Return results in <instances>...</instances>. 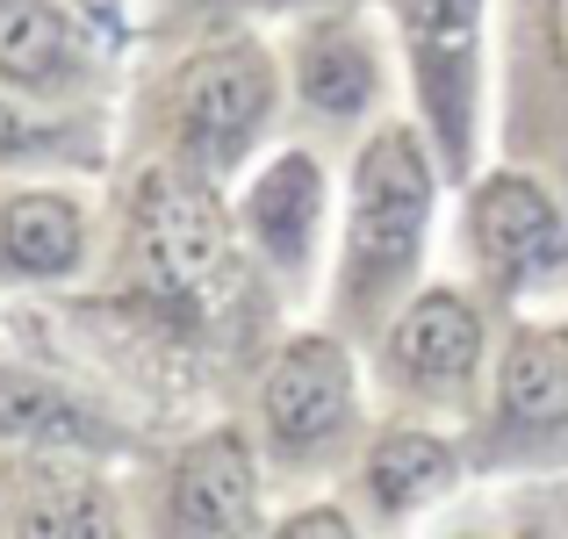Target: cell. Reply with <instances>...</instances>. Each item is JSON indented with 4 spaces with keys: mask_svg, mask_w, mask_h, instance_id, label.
Masks as SVG:
<instances>
[{
    "mask_svg": "<svg viewBox=\"0 0 568 539\" xmlns=\"http://www.w3.org/2000/svg\"><path fill=\"white\" fill-rule=\"evenodd\" d=\"M173 144L194 173H223L252 152V138L274 115V65H266L260 43H209L181 65L173 80Z\"/></svg>",
    "mask_w": 568,
    "mask_h": 539,
    "instance_id": "cell-3",
    "label": "cell"
},
{
    "mask_svg": "<svg viewBox=\"0 0 568 539\" xmlns=\"http://www.w3.org/2000/svg\"><path fill=\"white\" fill-rule=\"evenodd\" d=\"M260 425H266V454L281 468L295 475L324 468L353 431V353L317 332L288 338L260 382Z\"/></svg>",
    "mask_w": 568,
    "mask_h": 539,
    "instance_id": "cell-4",
    "label": "cell"
},
{
    "mask_svg": "<svg viewBox=\"0 0 568 539\" xmlns=\"http://www.w3.org/2000/svg\"><path fill=\"white\" fill-rule=\"evenodd\" d=\"M540 29H547V51H555V65L568 72V0H540Z\"/></svg>",
    "mask_w": 568,
    "mask_h": 539,
    "instance_id": "cell-18",
    "label": "cell"
},
{
    "mask_svg": "<svg viewBox=\"0 0 568 539\" xmlns=\"http://www.w3.org/2000/svg\"><path fill=\"white\" fill-rule=\"evenodd\" d=\"M396 29L410 43L417 101H425L439 152L468 159V115H475V29H483V0H388Z\"/></svg>",
    "mask_w": 568,
    "mask_h": 539,
    "instance_id": "cell-8",
    "label": "cell"
},
{
    "mask_svg": "<svg viewBox=\"0 0 568 539\" xmlns=\"http://www.w3.org/2000/svg\"><path fill=\"white\" fill-rule=\"evenodd\" d=\"M0 439L43 446V454H94V446H109L115 431L101 425L80 396H65L58 382L0 367Z\"/></svg>",
    "mask_w": 568,
    "mask_h": 539,
    "instance_id": "cell-14",
    "label": "cell"
},
{
    "mask_svg": "<svg viewBox=\"0 0 568 539\" xmlns=\"http://www.w3.org/2000/svg\"><path fill=\"white\" fill-rule=\"evenodd\" d=\"M22 539H123V511H115L109 489H101L87 468H72V454H65V460H51V468L29 475Z\"/></svg>",
    "mask_w": 568,
    "mask_h": 539,
    "instance_id": "cell-16",
    "label": "cell"
},
{
    "mask_svg": "<svg viewBox=\"0 0 568 539\" xmlns=\"http://www.w3.org/2000/svg\"><path fill=\"white\" fill-rule=\"evenodd\" d=\"M568 454V332L518 324L489 388V460H561Z\"/></svg>",
    "mask_w": 568,
    "mask_h": 539,
    "instance_id": "cell-5",
    "label": "cell"
},
{
    "mask_svg": "<svg viewBox=\"0 0 568 539\" xmlns=\"http://www.w3.org/2000/svg\"><path fill=\"white\" fill-rule=\"evenodd\" d=\"M245 237L281 266V274H303V260L317 252L324 231V173L310 152H281L266 159V173L245 187V209H237Z\"/></svg>",
    "mask_w": 568,
    "mask_h": 539,
    "instance_id": "cell-10",
    "label": "cell"
},
{
    "mask_svg": "<svg viewBox=\"0 0 568 539\" xmlns=\"http://www.w3.org/2000/svg\"><path fill=\"white\" fill-rule=\"evenodd\" d=\"M266 539H361V532H353V518L338 504H310V511H288Z\"/></svg>",
    "mask_w": 568,
    "mask_h": 539,
    "instance_id": "cell-17",
    "label": "cell"
},
{
    "mask_svg": "<svg viewBox=\"0 0 568 539\" xmlns=\"http://www.w3.org/2000/svg\"><path fill=\"white\" fill-rule=\"evenodd\" d=\"M483 374V309L460 288H425L382 332V382L417 403H454Z\"/></svg>",
    "mask_w": 568,
    "mask_h": 539,
    "instance_id": "cell-6",
    "label": "cell"
},
{
    "mask_svg": "<svg viewBox=\"0 0 568 539\" xmlns=\"http://www.w3.org/2000/svg\"><path fill=\"white\" fill-rule=\"evenodd\" d=\"M375 87H382V65H375V51H367V37L353 22H324L295 43V94H303L310 115L353 123V115L375 101Z\"/></svg>",
    "mask_w": 568,
    "mask_h": 539,
    "instance_id": "cell-13",
    "label": "cell"
},
{
    "mask_svg": "<svg viewBox=\"0 0 568 539\" xmlns=\"http://www.w3.org/2000/svg\"><path fill=\"white\" fill-rule=\"evenodd\" d=\"M87 65V43L58 0H0V80L65 87Z\"/></svg>",
    "mask_w": 568,
    "mask_h": 539,
    "instance_id": "cell-15",
    "label": "cell"
},
{
    "mask_svg": "<svg viewBox=\"0 0 568 539\" xmlns=\"http://www.w3.org/2000/svg\"><path fill=\"white\" fill-rule=\"evenodd\" d=\"M460 475V454L439 439V431H417V425H396L367 446L361 460V482H367V504L382 518H410L425 504H439Z\"/></svg>",
    "mask_w": 568,
    "mask_h": 539,
    "instance_id": "cell-12",
    "label": "cell"
},
{
    "mask_svg": "<svg viewBox=\"0 0 568 539\" xmlns=\"http://www.w3.org/2000/svg\"><path fill=\"white\" fill-rule=\"evenodd\" d=\"M87 260V209L72 194L0 202V281H65Z\"/></svg>",
    "mask_w": 568,
    "mask_h": 539,
    "instance_id": "cell-11",
    "label": "cell"
},
{
    "mask_svg": "<svg viewBox=\"0 0 568 539\" xmlns=\"http://www.w3.org/2000/svg\"><path fill=\"white\" fill-rule=\"evenodd\" d=\"M468 245L483 274L518 295L568 266V223L532 173H489L468 202Z\"/></svg>",
    "mask_w": 568,
    "mask_h": 539,
    "instance_id": "cell-9",
    "label": "cell"
},
{
    "mask_svg": "<svg viewBox=\"0 0 568 539\" xmlns=\"http://www.w3.org/2000/svg\"><path fill=\"white\" fill-rule=\"evenodd\" d=\"M432 223V166L410 130H375L353 159V216H346V260H338V309L382 317L388 295L410 281L417 245Z\"/></svg>",
    "mask_w": 568,
    "mask_h": 539,
    "instance_id": "cell-2",
    "label": "cell"
},
{
    "mask_svg": "<svg viewBox=\"0 0 568 539\" xmlns=\"http://www.w3.org/2000/svg\"><path fill=\"white\" fill-rule=\"evenodd\" d=\"M138 237H130V252H138V288L152 295L159 309H173V317H223V309L237 303V281H245V266H237V237H231V216L216 209V194L202 187V173L187 166H159L144 173L138 187Z\"/></svg>",
    "mask_w": 568,
    "mask_h": 539,
    "instance_id": "cell-1",
    "label": "cell"
},
{
    "mask_svg": "<svg viewBox=\"0 0 568 539\" xmlns=\"http://www.w3.org/2000/svg\"><path fill=\"white\" fill-rule=\"evenodd\" d=\"M29 144V115H14L8 101H0V159H14Z\"/></svg>",
    "mask_w": 568,
    "mask_h": 539,
    "instance_id": "cell-19",
    "label": "cell"
},
{
    "mask_svg": "<svg viewBox=\"0 0 568 539\" xmlns=\"http://www.w3.org/2000/svg\"><path fill=\"white\" fill-rule=\"evenodd\" d=\"M181 8H209V0H181Z\"/></svg>",
    "mask_w": 568,
    "mask_h": 539,
    "instance_id": "cell-20",
    "label": "cell"
},
{
    "mask_svg": "<svg viewBox=\"0 0 568 539\" xmlns=\"http://www.w3.org/2000/svg\"><path fill=\"white\" fill-rule=\"evenodd\" d=\"M260 526V468L245 431H202L181 446L159 489V539H252Z\"/></svg>",
    "mask_w": 568,
    "mask_h": 539,
    "instance_id": "cell-7",
    "label": "cell"
}]
</instances>
